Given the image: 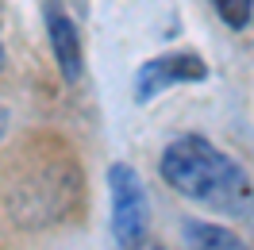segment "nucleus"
<instances>
[{
	"label": "nucleus",
	"instance_id": "9",
	"mask_svg": "<svg viewBox=\"0 0 254 250\" xmlns=\"http://www.w3.org/2000/svg\"><path fill=\"white\" fill-rule=\"evenodd\" d=\"M135 250H139V247H135ZM150 250H158V247H150Z\"/></svg>",
	"mask_w": 254,
	"mask_h": 250
},
{
	"label": "nucleus",
	"instance_id": "2",
	"mask_svg": "<svg viewBox=\"0 0 254 250\" xmlns=\"http://www.w3.org/2000/svg\"><path fill=\"white\" fill-rule=\"evenodd\" d=\"M108 185H112V235L124 250L143 247V235H146V192L139 173L116 162L108 170Z\"/></svg>",
	"mask_w": 254,
	"mask_h": 250
},
{
	"label": "nucleus",
	"instance_id": "5",
	"mask_svg": "<svg viewBox=\"0 0 254 250\" xmlns=\"http://www.w3.org/2000/svg\"><path fill=\"white\" fill-rule=\"evenodd\" d=\"M185 239L192 250H247L235 231H227L220 223H200V219L185 223Z\"/></svg>",
	"mask_w": 254,
	"mask_h": 250
},
{
	"label": "nucleus",
	"instance_id": "1",
	"mask_svg": "<svg viewBox=\"0 0 254 250\" xmlns=\"http://www.w3.org/2000/svg\"><path fill=\"white\" fill-rule=\"evenodd\" d=\"M162 177L181 196L223 216H254V185L247 170L200 135L174 139L162 154Z\"/></svg>",
	"mask_w": 254,
	"mask_h": 250
},
{
	"label": "nucleus",
	"instance_id": "3",
	"mask_svg": "<svg viewBox=\"0 0 254 250\" xmlns=\"http://www.w3.org/2000/svg\"><path fill=\"white\" fill-rule=\"evenodd\" d=\"M208 69L196 54H162V58H150V62L135 73V96L139 100H154L158 93L174 89V85H185V81H200Z\"/></svg>",
	"mask_w": 254,
	"mask_h": 250
},
{
	"label": "nucleus",
	"instance_id": "4",
	"mask_svg": "<svg viewBox=\"0 0 254 250\" xmlns=\"http://www.w3.org/2000/svg\"><path fill=\"white\" fill-rule=\"evenodd\" d=\"M47 27H50V43H54V58H58V69H62L69 81L81 77V43L77 31H73V19L62 16L58 8L47 12Z\"/></svg>",
	"mask_w": 254,
	"mask_h": 250
},
{
	"label": "nucleus",
	"instance_id": "6",
	"mask_svg": "<svg viewBox=\"0 0 254 250\" xmlns=\"http://www.w3.org/2000/svg\"><path fill=\"white\" fill-rule=\"evenodd\" d=\"M212 8L220 12V19L227 23V27H235V31H243V27L251 23L254 0H212Z\"/></svg>",
	"mask_w": 254,
	"mask_h": 250
},
{
	"label": "nucleus",
	"instance_id": "7",
	"mask_svg": "<svg viewBox=\"0 0 254 250\" xmlns=\"http://www.w3.org/2000/svg\"><path fill=\"white\" fill-rule=\"evenodd\" d=\"M4 131H8V112L0 108V139H4Z\"/></svg>",
	"mask_w": 254,
	"mask_h": 250
},
{
	"label": "nucleus",
	"instance_id": "8",
	"mask_svg": "<svg viewBox=\"0 0 254 250\" xmlns=\"http://www.w3.org/2000/svg\"><path fill=\"white\" fill-rule=\"evenodd\" d=\"M0 69H4V31H0Z\"/></svg>",
	"mask_w": 254,
	"mask_h": 250
}]
</instances>
